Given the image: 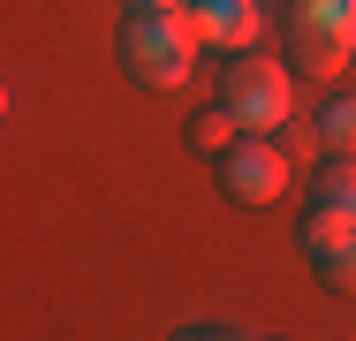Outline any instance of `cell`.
<instances>
[{"instance_id": "obj_10", "label": "cell", "mask_w": 356, "mask_h": 341, "mask_svg": "<svg viewBox=\"0 0 356 341\" xmlns=\"http://www.w3.org/2000/svg\"><path fill=\"white\" fill-rule=\"evenodd\" d=\"M318 280H326L334 296H356V235L334 243V251H318Z\"/></svg>"}, {"instance_id": "obj_9", "label": "cell", "mask_w": 356, "mask_h": 341, "mask_svg": "<svg viewBox=\"0 0 356 341\" xmlns=\"http://www.w3.org/2000/svg\"><path fill=\"white\" fill-rule=\"evenodd\" d=\"M318 144L326 152H356V91H341V99L318 106Z\"/></svg>"}, {"instance_id": "obj_11", "label": "cell", "mask_w": 356, "mask_h": 341, "mask_svg": "<svg viewBox=\"0 0 356 341\" xmlns=\"http://www.w3.org/2000/svg\"><path fill=\"white\" fill-rule=\"evenodd\" d=\"M129 15H175V8H190V0H122Z\"/></svg>"}, {"instance_id": "obj_8", "label": "cell", "mask_w": 356, "mask_h": 341, "mask_svg": "<svg viewBox=\"0 0 356 341\" xmlns=\"http://www.w3.org/2000/svg\"><path fill=\"white\" fill-rule=\"evenodd\" d=\"M356 235V212H334V205H311L303 212V251L318 258V251H334V243H349Z\"/></svg>"}, {"instance_id": "obj_7", "label": "cell", "mask_w": 356, "mask_h": 341, "mask_svg": "<svg viewBox=\"0 0 356 341\" xmlns=\"http://www.w3.org/2000/svg\"><path fill=\"white\" fill-rule=\"evenodd\" d=\"M311 205L356 212V152H326V159H318V175H311Z\"/></svg>"}, {"instance_id": "obj_3", "label": "cell", "mask_w": 356, "mask_h": 341, "mask_svg": "<svg viewBox=\"0 0 356 341\" xmlns=\"http://www.w3.org/2000/svg\"><path fill=\"white\" fill-rule=\"evenodd\" d=\"M288 76H296L288 61H273V54H250V46H243V54L227 61V91H220V99L243 114V129L281 136V129H288V106H296V84H288Z\"/></svg>"}, {"instance_id": "obj_1", "label": "cell", "mask_w": 356, "mask_h": 341, "mask_svg": "<svg viewBox=\"0 0 356 341\" xmlns=\"http://www.w3.org/2000/svg\"><path fill=\"white\" fill-rule=\"evenodd\" d=\"M190 61H197L190 8H175V15H129L122 23V68H129V84L175 91V84H190Z\"/></svg>"}, {"instance_id": "obj_4", "label": "cell", "mask_w": 356, "mask_h": 341, "mask_svg": "<svg viewBox=\"0 0 356 341\" xmlns=\"http://www.w3.org/2000/svg\"><path fill=\"white\" fill-rule=\"evenodd\" d=\"M220 190H227V205H273L288 190V152L273 144V136H258V129H243V144H227L220 152Z\"/></svg>"}, {"instance_id": "obj_2", "label": "cell", "mask_w": 356, "mask_h": 341, "mask_svg": "<svg viewBox=\"0 0 356 341\" xmlns=\"http://www.w3.org/2000/svg\"><path fill=\"white\" fill-rule=\"evenodd\" d=\"M356 54V0H296L288 8V68L326 84Z\"/></svg>"}, {"instance_id": "obj_6", "label": "cell", "mask_w": 356, "mask_h": 341, "mask_svg": "<svg viewBox=\"0 0 356 341\" xmlns=\"http://www.w3.org/2000/svg\"><path fill=\"white\" fill-rule=\"evenodd\" d=\"M182 144H190V152H205V159H220L227 144H243V114H235L227 99H220V106H197V114L182 122Z\"/></svg>"}, {"instance_id": "obj_5", "label": "cell", "mask_w": 356, "mask_h": 341, "mask_svg": "<svg viewBox=\"0 0 356 341\" xmlns=\"http://www.w3.org/2000/svg\"><path fill=\"white\" fill-rule=\"evenodd\" d=\"M190 23H197V38H213V46H250L266 23H258V0H190Z\"/></svg>"}]
</instances>
